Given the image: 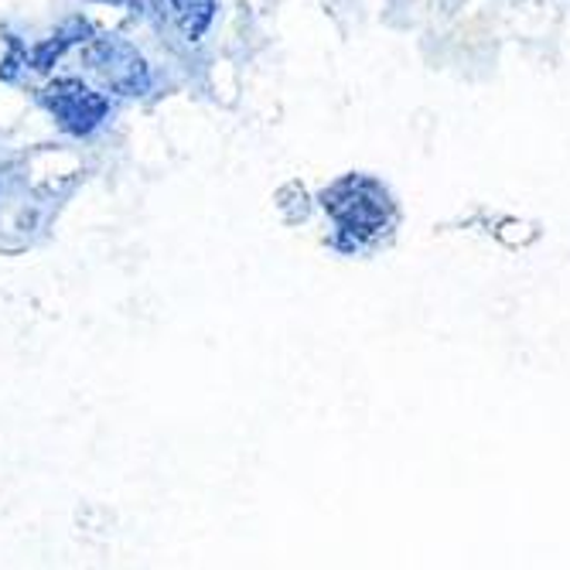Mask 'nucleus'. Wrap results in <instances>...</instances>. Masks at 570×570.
Returning a JSON list of instances; mask_svg holds the SVG:
<instances>
[{
	"instance_id": "f257e3e1",
	"label": "nucleus",
	"mask_w": 570,
	"mask_h": 570,
	"mask_svg": "<svg viewBox=\"0 0 570 570\" xmlns=\"http://www.w3.org/2000/svg\"><path fill=\"white\" fill-rule=\"evenodd\" d=\"M322 213L332 223V246L338 253L376 249L400 226V202L393 188L366 171H348L318 191Z\"/></svg>"
},
{
	"instance_id": "f03ea898",
	"label": "nucleus",
	"mask_w": 570,
	"mask_h": 570,
	"mask_svg": "<svg viewBox=\"0 0 570 570\" xmlns=\"http://www.w3.org/2000/svg\"><path fill=\"white\" fill-rule=\"evenodd\" d=\"M82 51V66H86V76L89 82H96L102 92L110 96H144L150 92V66L144 59V51L117 35V31H92L89 41L79 48Z\"/></svg>"
},
{
	"instance_id": "7ed1b4c3",
	"label": "nucleus",
	"mask_w": 570,
	"mask_h": 570,
	"mask_svg": "<svg viewBox=\"0 0 570 570\" xmlns=\"http://www.w3.org/2000/svg\"><path fill=\"white\" fill-rule=\"evenodd\" d=\"M38 102H41V110L51 117V124L69 137H92L114 114L110 92H102L96 82H89L82 76L48 79L38 89Z\"/></svg>"
},
{
	"instance_id": "20e7f679",
	"label": "nucleus",
	"mask_w": 570,
	"mask_h": 570,
	"mask_svg": "<svg viewBox=\"0 0 570 570\" xmlns=\"http://www.w3.org/2000/svg\"><path fill=\"white\" fill-rule=\"evenodd\" d=\"M96 28L86 21V18H72V21H66L56 35H48V38H41L28 56H24V62L35 69V72H48V69H56L62 59H66V51H72V48H82L86 41H89V35H92Z\"/></svg>"
},
{
	"instance_id": "39448f33",
	"label": "nucleus",
	"mask_w": 570,
	"mask_h": 570,
	"mask_svg": "<svg viewBox=\"0 0 570 570\" xmlns=\"http://www.w3.org/2000/svg\"><path fill=\"white\" fill-rule=\"evenodd\" d=\"M168 11L185 41H202L216 24L219 0H168Z\"/></svg>"
},
{
	"instance_id": "423d86ee",
	"label": "nucleus",
	"mask_w": 570,
	"mask_h": 570,
	"mask_svg": "<svg viewBox=\"0 0 570 570\" xmlns=\"http://www.w3.org/2000/svg\"><path fill=\"white\" fill-rule=\"evenodd\" d=\"M92 4H102V8H137L144 0H92Z\"/></svg>"
}]
</instances>
